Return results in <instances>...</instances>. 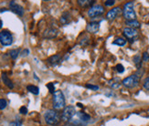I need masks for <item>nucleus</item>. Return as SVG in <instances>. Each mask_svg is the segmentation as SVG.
I'll list each match as a JSON object with an SVG mask.
<instances>
[{
  "label": "nucleus",
  "mask_w": 149,
  "mask_h": 126,
  "mask_svg": "<svg viewBox=\"0 0 149 126\" xmlns=\"http://www.w3.org/2000/svg\"><path fill=\"white\" fill-rule=\"evenodd\" d=\"M44 120L47 124L51 126H56L60 123L61 118L60 113L55 110H48L44 113Z\"/></svg>",
  "instance_id": "1"
},
{
  "label": "nucleus",
  "mask_w": 149,
  "mask_h": 126,
  "mask_svg": "<svg viewBox=\"0 0 149 126\" xmlns=\"http://www.w3.org/2000/svg\"><path fill=\"white\" fill-rule=\"evenodd\" d=\"M91 120V116L85 112L78 111L69 123L73 126H85Z\"/></svg>",
  "instance_id": "2"
},
{
  "label": "nucleus",
  "mask_w": 149,
  "mask_h": 126,
  "mask_svg": "<svg viewBox=\"0 0 149 126\" xmlns=\"http://www.w3.org/2000/svg\"><path fill=\"white\" fill-rule=\"evenodd\" d=\"M53 110L60 111L65 108V97L61 90H56L52 98Z\"/></svg>",
  "instance_id": "3"
},
{
  "label": "nucleus",
  "mask_w": 149,
  "mask_h": 126,
  "mask_svg": "<svg viewBox=\"0 0 149 126\" xmlns=\"http://www.w3.org/2000/svg\"><path fill=\"white\" fill-rule=\"evenodd\" d=\"M123 14H124V17L127 21L135 20L136 14H135V12L134 10V2H127L125 5L124 10H123Z\"/></svg>",
  "instance_id": "4"
},
{
  "label": "nucleus",
  "mask_w": 149,
  "mask_h": 126,
  "mask_svg": "<svg viewBox=\"0 0 149 126\" xmlns=\"http://www.w3.org/2000/svg\"><path fill=\"white\" fill-rule=\"evenodd\" d=\"M139 81H140V77L134 74L123 79L122 84L127 89H133L139 84Z\"/></svg>",
  "instance_id": "5"
},
{
  "label": "nucleus",
  "mask_w": 149,
  "mask_h": 126,
  "mask_svg": "<svg viewBox=\"0 0 149 126\" xmlns=\"http://www.w3.org/2000/svg\"><path fill=\"white\" fill-rule=\"evenodd\" d=\"M76 114V110L73 106L70 105V106H67L63 109V111L61 113V120L63 122H70L72 119L73 118V116Z\"/></svg>",
  "instance_id": "6"
},
{
  "label": "nucleus",
  "mask_w": 149,
  "mask_h": 126,
  "mask_svg": "<svg viewBox=\"0 0 149 126\" xmlns=\"http://www.w3.org/2000/svg\"><path fill=\"white\" fill-rule=\"evenodd\" d=\"M0 43L3 46H10L13 43V36L8 30L0 32Z\"/></svg>",
  "instance_id": "7"
},
{
  "label": "nucleus",
  "mask_w": 149,
  "mask_h": 126,
  "mask_svg": "<svg viewBox=\"0 0 149 126\" xmlns=\"http://www.w3.org/2000/svg\"><path fill=\"white\" fill-rule=\"evenodd\" d=\"M105 9L101 5H96L92 6L89 10H88V16L90 17H100L102 14H104Z\"/></svg>",
  "instance_id": "8"
},
{
  "label": "nucleus",
  "mask_w": 149,
  "mask_h": 126,
  "mask_svg": "<svg viewBox=\"0 0 149 126\" xmlns=\"http://www.w3.org/2000/svg\"><path fill=\"white\" fill-rule=\"evenodd\" d=\"M124 36L126 37L129 41L130 42H134L135 40V38H137V31L134 29H131V28H125L124 29Z\"/></svg>",
  "instance_id": "9"
},
{
  "label": "nucleus",
  "mask_w": 149,
  "mask_h": 126,
  "mask_svg": "<svg viewBox=\"0 0 149 126\" xmlns=\"http://www.w3.org/2000/svg\"><path fill=\"white\" fill-rule=\"evenodd\" d=\"M9 8L11 9V11L14 12L15 14L20 16V17H22L24 15V8H22L21 6H19L18 4H17L15 1H11L9 3Z\"/></svg>",
  "instance_id": "10"
},
{
  "label": "nucleus",
  "mask_w": 149,
  "mask_h": 126,
  "mask_svg": "<svg viewBox=\"0 0 149 126\" xmlns=\"http://www.w3.org/2000/svg\"><path fill=\"white\" fill-rule=\"evenodd\" d=\"M121 13V8H114L111 10H109L107 12V15H106V18L108 19V20H113V19H115L116 17H117V16Z\"/></svg>",
  "instance_id": "11"
},
{
  "label": "nucleus",
  "mask_w": 149,
  "mask_h": 126,
  "mask_svg": "<svg viewBox=\"0 0 149 126\" xmlns=\"http://www.w3.org/2000/svg\"><path fill=\"white\" fill-rule=\"evenodd\" d=\"M99 29H100V24L96 21H93V22H90L87 26H86V29L88 32L90 33H93V34H95L99 31Z\"/></svg>",
  "instance_id": "12"
},
{
  "label": "nucleus",
  "mask_w": 149,
  "mask_h": 126,
  "mask_svg": "<svg viewBox=\"0 0 149 126\" xmlns=\"http://www.w3.org/2000/svg\"><path fill=\"white\" fill-rule=\"evenodd\" d=\"M57 35H58V30L53 28L47 29L43 33V37L46 38H54L57 37Z\"/></svg>",
  "instance_id": "13"
},
{
  "label": "nucleus",
  "mask_w": 149,
  "mask_h": 126,
  "mask_svg": "<svg viewBox=\"0 0 149 126\" xmlns=\"http://www.w3.org/2000/svg\"><path fill=\"white\" fill-rule=\"evenodd\" d=\"M48 63L50 65V66H57L59 64L61 61V56L59 55V54H56V55H53L51 56L48 58Z\"/></svg>",
  "instance_id": "14"
},
{
  "label": "nucleus",
  "mask_w": 149,
  "mask_h": 126,
  "mask_svg": "<svg viewBox=\"0 0 149 126\" xmlns=\"http://www.w3.org/2000/svg\"><path fill=\"white\" fill-rule=\"evenodd\" d=\"M1 79H2L3 83H5V85L8 86L9 89H13V88H14V84H13L12 81L8 77V75H6L5 72H3V73L1 74Z\"/></svg>",
  "instance_id": "15"
},
{
  "label": "nucleus",
  "mask_w": 149,
  "mask_h": 126,
  "mask_svg": "<svg viewBox=\"0 0 149 126\" xmlns=\"http://www.w3.org/2000/svg\"><path fill=\"white\" fill-rule=\"evenodd\" d=\"M60 21L62 25H68L70 21V14L69 12H64L61 15Z\"/></svg>",
  "instance_id": "16"
},
{
  "label": "nucleus",
  "mask_w": 149,
  "mask_h": 126,
  "mask_svg": "<svg viewBox=\"0 0 149 126\" xmlns=\"http://www.w3.org/2000/svg\"><path fill=\"white\" fill-rule=\"evenodd\" d=\"M125 24L128 26V28H131V29H137V28H139L140 26V23L135 19V20H129V21H127L126 20V22H125Z\"/></svg>",
  "instance_id": "17"
},
{
  "label": "nucleus",
  "mask_w": 149,
  "mask_h": 126,
  "mask_svg": "<svg viewBox=\"0 0 149 126\" xmlns=\"http://www.w3.org/2000/svg\"><path fill=\"white\" fill-rule=\"evenodd\" d=\"M94 3V1L93 0H79L78 1V4H79L82 8H87V6H93V4Z\"/></svg>",
  "instance_id": "18"
},
{
  "label": "nucleus",
  "mask_w": 149,
  "mask_h": 126,
  "mask_svg": "<svg viewBox=\"0 0 149 126\" xmlns=\"http://www.w3.org/2000/svg\"><path fill=\"white\" fill-rule=\"evenodd\" d=\"M27 90L34 95H38V93H40V89H38L35 85H29L27 87Z\"/></svg>",
  "instance_id": "19"
},
{
  "label": "nucleus",
  "mask_w": 149,
  "mask_h": 126,
  "mask_svg": "<svg viewBox=\"0 0 149 126\" xmlns=\"http://www.w3.org/2000/svg\"><path fill=\"white\" fill-rule=\"evenodd\" d=\"M113 45H117V46H121V47H123V46H125L126 44V39L123 38H115L113 42Z\"/></svg>",
  "instance_id": "20"
},
{
  "label": "nucleus",
  "mask_w": 149,
  "mask_h": 126,
  "mask_svg": "<svg viewBox=\"0 0 149 126\" xmlns=\"http://www.w3.org/2000/svg\"><path fill=\"white\" fill-rule=\"evenodd\" d=\"M9 54H10V57H11L13 59H16V58L19 56V54H20V49H12V50H10Z\"/></svg>",
  "instance_id": "21"
},
{
  "label": "nucleus",
  "mask_w": 149,
  "mask_h": 126,
  "mask_svg": "<svg viewBox=\"0 0 149 126\" xmlns=\"http://www.w3.org/2000/svg\"><path fill=\"white\" fill-rule=\"evenodd\" d=\"M133 61H134V63L135 64V66L140 70L141 68V57L139 55H136L133 58Z\"/></svg>",
  "instance_id": "22"
},
{
  "label": "nucleus",
  "mask_w": 149,
  "mask_h": 126,
  "mask_svg": "<svg viewBox=\"0 0 149 126\" xmlns=\"http://www.w3.org/2000/svg\"><path fill=\"white\" fill-rule=\"evenodd\" d=\"M8 106V102L5 99H0V110H4Z\"/></svg>",
  "instance_id": "23"
},
{
  "label": "nucleus",
  "mask_w": 149,
  "mask_h": 126,
  "mask_svg": "<svg viewBox=\"0 0 149 126\" xmlns=\"http://www.w3.org/2000/svg\"><path fill=\"white\" fill-rule=\"evenodd\" d=\"M47 88L49 89V92L50 93H52V94H54V92L56 91L55 90V87H54V83H49V84H47Z\"/></svg>",
  "instance_id": "24"
},
{
  "label": "nucleus",
  "mask_w": 149,
  "mask_h": 126,
  "mask_svg": "<svg viewBox=\"0 0 149 126\" xmlns=\"http://www.w3.org/2000/svg\"><path fill=\"white\" fill-rule=\"evenodd\" d=\"M115 69H116V70H117V72H119V73H123V72L125 71V68L122 64H117Z\"/></svg>",
  "instance_id": "25"
},
{
  "label": "nucleus",
  "mask_w": 149,
  "mask_h": 126,
  "mask_svg": "<svg viewBox=\"0 0 149 126\" xmlns=\"http://www.w3.org/2000/svg\"><path fill=\"white\" fill-rule=\"evenodd\" d=\"M109 84L111 85V87H112V88H114V89H116V88H119V87H120V83H119V81H114V82H113V81H110V82H109Z\"/></svg>",
  "instance_id": "26"
},
{
  "label": "nucleus",
  "mask_w": 149,
  "mask_h": 126,
  "mask_svg": "<svg viewBox=\"0 0 149 126\" xmlns=\"http://www.w3.org/2000/svg\"><path fill=\"white\" fill-rule=\"evenodd\" d=\"M21 125H22L21 121H18V120L13 121L9 123V126H21Z\"/></svg>",
  "instance_id": "27"
},
{
  "label": "nucleus",
  "mask_w": 149,
  "mask_h": 126,
  "mask_svg": "<svg viewBox=\"0 0 149 126\" xmlns=\"http://www.w3.org/2000/svg\"><path fill=\"white\" fill-rule=\"evenodd\" d=\"M142 61L145 62H148L149 61V54L147 52H144L143 53V57H142Z\"/></svg>",
  "instance_id": "28"
},
{
  "label": "nucleus",
  "mask_w": 149,
  "mask_h": 126,
  "mask_svg": "<svg viewBox=\"0 0 149 126\" xmlns=\"http://www.w3.org/2000/svg\"><path fill=\"white\" fill-rule=\"evenodd\" d=\"M144 88L146 90H149V77L145 79V81H144Z\"/></svg>",
  "instance_id": "29"
},
{
  "label": "nucleus",
  "mask_w": 149,
  "mask_h": 126,
  "mask_svg": "<svg viewBox=\"0 0 149 126\" xmlns=\"http://www.w3.org/2000/svg\"><path fill=\"white\" fill-rule=\"evenodd\" d=\"M86 88L91 89V90H99V87H98V86H96V85H92V84H87V85H86Z\"/></svg>",
  "instance_id": "30"
},
{
  "label": "nucleus",
  "mask_w": 149,
  "mask_h": 126,
  "mask_svg": "<svg viewBox=\"0 0 149 126\" xmlns=\"http://www.w3.org/2000/svg\"><path fill=\"white\" fill-rule=\"evenodd\" d=\"M19 112H20L21 114H27L28 113V108L25 107V106H22V107H20V109H19Z\"/></svg>",
  "instance_id": "31"
},
{
  "label": "nucleus",
  "mask_w": 149,
  "mask_h": 126,
  "mask_svg": "<svg viewBox=\"0 0 149 126\" xmlns=\"http://www.w3.org/2000/svg\"><path fill=\"white\" fill-rule=\"evenodd\" d=\"M115 4V1L114 0H106V1L104 2V5L106 6H112Z\"/></svg>",
  "instance_id": "32"
},
{
  "label": "nucleus",
  "mask_w": 149,
  "mask_h": 126,
  "mask_svg": "<svg viewBox=\"0 0 149 126\" xmlns=\"http://www.w3.org/2000/svg\"><path fill=\"white\" fill-rule=\"evenodd\" d=\"M29 49H24L23 52L21 53V54H22L21 56H22V57H26V56H28V55H29Z\"/></svg>",
  "instance_id": "33"
},
{
  "label": "nucleus",
  "mask_w": 149,
  "mask_h": 126,
  "mask_svg": "<svg viewBox=\"0 0 149 126\" xmlns=\"http://www.w3.org/2000/svg\"><path fill=\"white\" fill-rule=\"evenodd\" d=\"M2 26H3V22H2V20H0V29H2Z\"/></svg>",
  "instance_id": "34"
},
{
  "label": "nucleus",
  "mask_w": 149,
  "mask_h": 126,
  "mask_svg": "<svg viewBox=\"0 0 149 126\" xmlns=\"http://www.w3.org/2000/svg\"><path fill=\"white\" fill-rule=\"evenodd\" d=\"M77 105L79 106V107H81V108L82 107V104H81V103H77Z\"/></svg>",
  "instance_id": "35"
}]
</instances>
